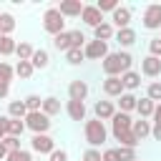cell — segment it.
Returning a JSON list of instances; mask_svg holds the SVG:
<instances>
[{
    "label": "cell",
    "instance_id": "7c38bea8",
    "mask_svg": "<svg viewBox=\"0 0 161 161\" xmlns=\"http://www.w3.org/2000/svg\"><path fill=\"white\" fill-rule=\"evenodd\" d=\"M83 8H86V5H83L80 0H60V5H58V10H60L63 18H80Z\"/></svg>",
    "mask_w": 161,
    "mask_h": 161
},
{
    "label": "cell",
    "instance_id": "5bb4252c",
    "mask_svg": "<svg viewBox=\"0 0 161 161\" xmlns=\"http://www.w3.org/2000/svg\"><path fill=\"white\" fill-rule=\"evenodd\" d=\"M93 113H96L98 121H111L116 116V106H113V101H96L93 103Z\"/></svg>",
    "mask_w": 161,
    "mask_h": 161
},
{
    "label": "cell",
    "instance_id": "681fc988",
    "mask_svg": "<svg viewBox=\"0 0 161 161\" xmlns=\"http://www.w3.org/2000/svg\"><path fill=\"white\" fill-rule=\"evenodd\" d=\"M151 136H153V141L161 143V126H153V128H151Z\"/></svg>",
    "mask_w": 161,
    "mask_h": 161
},
{
    "label": "cell",
    "instance_id": "7a4b0ae2",
    "mask_svg": "<svg viewBox=\"0 0 161 161\" xmlns=\"http://www.w3.org/2000/svg\"><path fill=\"white\" fill-rule=\"evenodd\" d=\"M83 133H86V143H88V148H98V146H103V143L108 141V128H106V123L98 121L96 116L86 121Z\"/></svg>",
    "mask_w": 161,
    "mask_h": 161
},
{
    "label": "cell",
    "instance_id": "9c48e42d",
    "mask_svg": "<svg viewBox=\"0 0 161 161\" xmlns=\"http://www.w3.org/2000/svg\"><path fill=\"white\" fill-rule=\"evenodd\" d=\"M88 91H91L88 83L80 80V78H75V80H70V86H68V101H80V103H86Z\"/></svg>",
    "mask_w": 161,
    "mask_h": 161
},
{
    "label": "cell",
    "instance_id": "b9f144b4",
    "mask_svg": "<svg viewBox=\"0 0 161 161\" xmlns=\"http://www.w3.org/2000/svg\"><path fill=\"white\" fill-rule=\"evenodd\" d=\"M101 161H121V156H118V148H103V153H101Z\"/></svg>",
    "mask_w": 161,
    "mask_h": 161
},
{
    "label": "cell",
    "instance_id": "44dd1931",
    "mask_svg": "<svg viewBox=\"0 0 161 161\" xmlns=\"http://www.w3.org/2000/svg\"><path fill=\"white\" fill-rule=\"evenodd\" d=\"M121 83H123V88H126L128 93H133V91L141 86V73H138V70H128V73L121 75Z\"/></svg>",
    "mask_w": 161,
    "mask_h": 161
},
{
    "label": "cell",
    "instance_id": "4fadbf2b",
    "mask_svg": "<svg viewBox=\"0 0 161 161\" xmlns=\"http://www.w3.org/2000/svg\"><path fill=\"white\" fill-rule=\"evenodd\" d=\"M101 88H103V93H106L108 98H121V96L126 93V88H123L121 78H103Z\"/></svg>",
    "mask_w": 161,
    "mask_h": 161
},
{
    "label": "cell",
    "instance_id": "f35d334b",
    "mask_svg": "<svg viewBox=\"0 0 161 161\" xmlns=\"http://www.w3.org/2000/svg\"><path fill=\"white\" fill-rule=\"evenodd\" d=\"M118 5H121L118 0H98V3H96V8H98L101 13H113Z\"/></svg>",
    "mask_w": 161,
    "mask_h": 161
},
{
    "label": "cell",
    "instance_id": "6da1fadb",
    "mask_svg": "<svg viewBox=\"0 0 161 161\" xmlns=\"http://www.w3.org/2000/svg\"><path fill=\"white\" fill-rule=\"evenodd\" d=\"M133 65V55L128 50H118V53H108L101 60V70L106 73V78H121L123 73H128Z\"/></svg>",
    "mask_w": 161,
    "mask_h": 161
},
{
    "label": "cell",
    "instance_id": "ffe728a7",
    "mask_svg": "<svg viewBox=\"0 0 161 161\" xmlns=\"http://www.w3.org/2000/svg\"><path fill=\"white\" fill-rule=\"evenodd\" d=\"M151 121H146V118H138V121H133V126H131V131H133V136L138 138V141H143V138H148L151 136Z\"/></svg>",
    "mask_w": 161,
    "mask_h": 161
},
{
    "label": "cell",
    "instance_id": "e575fe53",
    "mask_svg": "<svg viewBox=\"0 0 161 161\" xmlns=\"http://www.w3.org/2000/svg\"><path fill=\"white\" fill-rule=\"evenodd\" d=\"M146 96L153 101V103H161V80H151L146 86Z\"/></svg>",
    "mask_w": 161,
    "mask_h": 161
},
{
    "label": "cell",
    "instance_id": "1f68e13d",
    "mask_svg": "<svg viewBox=\"0 0 161 161\" xmlns=\"http://www.w3.org/2000/svg\"><path fill=\"white\" fill-rule=\"evenodd\" d=\"M83 60H86V53H83L80 48H70V50L65 53V63H68V65H73V68H75V65H80Z\"/></svg>",
    "mask_w": 161,
    "mask_h": 161
},
{
    "label": "cell",
    "instance_id": "3957f363",
    "mask_svg": "<svg viewBox=\"0 0 161 161\" xmlns=\"http://www.w3.org/2000/svg\"><path fill=\"white\" fill-rule=\"evenodd\" d=\"M43 30L48 33V35H60V33H65V18L60 15V10L58 8H48L45 13H43Z\"/></svg>",
    "mask_w": 161,
    "mask_h": 161
},
{
    "label": "cell",
    "instance_id": "c3c4849f",
    "mask_svg": "<svg viewBox=\"0 0 161 161\" xmlns=\"http://www.w3.org/2000/svg\"><path fill=\"white\" fill-rule=\"evenodd\" d=\"M153 126H161V103H156V111H153Z\"/></svg>",
    "mask_w": 161,
    "mask_h": 161
},
{
    "label": "cell",
    "instance_id": "60d3db41",
    "mask_svg": "<svg viewBox=\"0 0 161 161\" xmlns=\"http://www.w3.org/2000/svg\"><path fill=\"white\" fill-rule=\"evenodd\" d=\"M118 156H121V161H136V148L118 146Z\"/></svg>",
    "mask_w": 161,
    "mask_h": 161
},
{
    "label": "cell",
    "instance_id": "7402d4cb",
    "mask_svg": "<svg viewBox=\"0 0 161 161\" xmlns=\"http://www.w3.org/2000/svg\"><path fill=\"white\" fill-rule=\"evenodd\" d=\"M153 111H156V103H153L148 96L138 98V103H136V113H138L141 118H151V116H153Z\"/></svg>",
    "mask_w": 161,
    "mask_h": 161
},
{
    "label": "cell",
    "instance_id": "ba28073f",
    "mask_svg": "<svg viewBox=\"0 0 161 161\" xmlns=\"http://www.w3.org/2000/svg\"><path fill=\"white\" fill-rule=\"evenodd\" d=\"M30 148L35 151V153H53L55 151V141L48 136V133H35L33 138H30Z\"/></svg>",
    "mask_w": 161,
    "mask_h": 161
},
{
    "label": "cell",
    "instance_id": "cb8c5ba5",
    "mask_svg": "<svg viewBox=\"0 0 161 161\" xmlns=\"http://www.w3.org/2000/svg\"><path fill=\"white\" fill-rule=\"evenodd\" d=\"M43 113L45 116H58L60 113V98H55V96H45L43 98Z\"/></svg>",
    "mask_w": 161,
    "mask_h": 161
},
{
    "label": "cell",
    "instance_id": "7bdbcfd3",
    "mask_svg": "<svg viewBox=\"0 0 161 161\" xmlns=\"http://www.w3.org/2000/svg\"><path fill=\"white\" fill-rule=\"evenodd\" d=\"M3 143H5L10 151H20V148H23V146H20V138H15V136H5Z\"/></svg>",
    "mask_w": 161,
    "mask_h": 161
},
{
    "label": "cell",
    "instance_id": "f907efd6",
    "mask_svg": "<svg viewBox=\"0 0 161 161\" xmlns=\"http://www.w3.org/2000/svg\"><path fill=\"white\" fill-rule=\"evenodd\" d=\"M8 153H10V148H8V146L0 141V161H5V158H8Z\"/></svg>",
    "mask_w": 161,
    "mask_h": 161
},
{
    "label": "cell",
    "instance_id": "f6af8a7d",
    "mask_svg": "<svg viewBox=\"0 0 161 161\" xmlns=\"http://www.w3.org/2000/svg\"><path fill=\"white\" fill-rule=\"evenodd\" d=\"M48 161H68V151H65V148H55V151L48 156Z\"/></svg>",
    "mask_w": 161,
    "mask_h": 161
},
{
    "label": "cell",
    "instance_id": "603a6c76",
    "mask_svg": "<svg viewBox=\"0 0 161 161\" xmlns=\"http://www.w3.org/2000/svg\"><path fill=\"white\" fill-rule=\"evenodd\" d=\"M33 73H35V68H33L30 60H18V63H15V75H18L20 80H30Z\"/></svg>",
    "mask_w": 161,
    "mask_h": 161
},
{
    "label": "cell",
    "instance_id": "4316f807",
    "mask_svg": "<svg viewBox=\"0 0 161 161\" xmlns=\"http://www.w3.org/2000/svg\"><path fill=\"white\" fill-rule=\"evenodd\" d=\"M15 15L13 13H0V33L3 35H13V30H15Z\"/></svg>",
    "mask_w": 161,
    "mask_h": 161
},
{
    "label": "cell",
    "instance_id": "f1b7e54d",
    "mask_svg": "<svg viewBox=\"0 0 161 161\" xmlns=\"http://www.w3.org/2000/svg\"><path fill=\"white\" fill-rule=\"evenodd\" d=\"M53 48L60 50V53H68V50H70V30L55 35V38H53Z\"/></svg>",
    "mask_w": 161,
    "mask_h": 161
},
{
    "label": "cell",
    "instance_id": "8fae6325",
    "mask_svg": "<svg viewBox=\"0 0 161 161\" xmlns=\"http://www.w3.org/2000/svg\"><path fill=\"white\" fill-rule=\"evenodd\" d=\"M80 20H83L88 28H93V30H96L101 23H106V20H103V13H101L96 5H86L83 13H80Z\"/></svg>",
    "mask_w": 161,
    "mask_h": 161
},
{
    "label": "cell",
    "instance_id": "277c9868",
    "mask_svg": "<svg viewBox=\"0 0 161 161\" xmlns=\"http://www.w3.org/2000/svg\"><path fill=\"white\" fill-rule=\"evenodd\" d=\"M50 126H53V121H50V116H45L43 111H30V113L25 116V128H30L33 136H35V133H48Z\"/></svg>",
    "mask_w": 161,
    "mask_h": 161
},
{
    "label": "cell",
    "instance_id": "8d00e7d4",
    "mask_svg": "<svg viewBox=\"0 0 161 161\" xmlns=\"http://www.w3.org/2000/svg\"><path fill=\"white\" fill-rule=\"evenodd\" d=\"M86 43H88V40H86V35H83L80 30H70V48H80V50H83Z\"/></svg>",
    "mask_w": 161,
    "mask_h": 161
},
{
    "label": "cell",
    "instance_id": "bcb514c9",
    "mask_svg": "<svg viewBox=\"0 0 161 161\" xmlns=\"http://www.w3.org/2000/svg\"><path fill=\"white\" fill-rule=\"evenodd\" d=\"M8 121H10V116H0V141L8 136Z\"/></svg>",
    "mask_w": 161,
    "mask_h": 161
},
{
    "label": "cell",
    "instance_id": "d6a6232c",
    "mask_svg": "<svg viewBox=\"0 0 161 161\" xmlns=\"http://www.w3.org/2000/svg\"><path fill=\"white\" fill-rule=\"evenodd\" d=\"M23 131H25V121H20V118H10V121H8V136L20 138Z\"/></svg>",
    "mask_w": 161,
    "mask_h": 161
},
{
    "label": "cell",
    "instance_id": "30bf717a",
    "mask_svg": "<svg viewBox=\"0 0 161 161\" xmlns=\"http://www.w3.org/2000/svg\"><path fill=\"white\" fill-rule=\"evenodd\" d=\"M131 126H133L131 113L116 111V116L111 118V133H113V136H116V133H123V131H131Z\"/></svg>",
    "mask_w": 161,
    "mask_h": 161
},
{
    "label": "cell",
    "instance_id": "d590c367",
    "mask_svg": "<svg viewBox=\"0 0 161 161\" xmlns=\"http://www.w3.org/2000/svg\"><path fill=\"white\" fill-rule=\"evenodd\" d=\"M13 78H15V65H10L8 60H0V80L10 83Z\"/></svg>",
    "mask_w": 161,
    "mask_h": 161
},
{
    "label": "cell",
    "instance_id": "ac0fdd59",
    "mask_svg": "<svg viewBox=\"0 0 161 161\" xmlns=\"http://www.w3.org/2000/svg\"><path fill=\"white\" fill-rule=\"evenodd\" d=\"M30 63H33V68H35V70H45V68L50 65V53H48L45 48H35V53H33Z\"/></svg>",
    "mask_w": 161,
    "mask_h": 161
},
{
    "label": "cell",
    "instance_id": "ee69618b",
    "mask_svg": "<svg viewBox=\"0 0 161 161\" xmlns=\"http://www.w3.org/2000/svg\"><path fill=\"white\" fill-rule=\"evenodd\" d=\"M83 161H101V151L98 148H86L83 151Z\"/></svg>",
    "mask_w": 161,
    "mask_h": 161
},
{
    "label": "cell",
    "instance_id": "83f0119b",
    "mask_svg": "<svg viewBox=\"0 0 161 161\" xmlns=\"http://www.w3.org/2000/svg\"><path fill=\"white\" fill-rule=\"evenodd\" d=\"M15 48H18V43L13 40V35H3V33H0V55L8 58V55L15 53Z\"/></svg>",
    "mask_w": 161,
    "mask_h": 161
},
{
    "label": "cell",
    "instance_id": "d4e9b609",
    "mask_svg": "<svg viewBox=\"0 0 161 161\" xmlns=\"http://www.w3.org/2000/svg\"><path fill=\"white\" fill-rule=\"evenodd\" d=\"M8 116H10V118H20V121H25V116H28L25 101H10V103H8Z\"/></svg>",
    "mask_w": 161,
    "mask_h": 161
},
{
    "label": "cell",
    "instance_id": "f546056e",
    "mask_svg": "<svg viewBox=\"0 0 161 161\" xmlns=\"http://www.w3.org/2000/svg\"><path fill=\"white\" fill-rule=\"evenodd\" d=\"M113 138H116V141H118L121 146H126V148H136V146L141 143V141H138V138L133 136V131H123V133H116Z\"/></svg>",
    "mask_w": 161,
    "mask_h": 161
},
{
    "label": "cell",
    "instance_id": "7dc6e473",
    "mask_svg": "<svg viewBox=\"0 0 161 161\" xmlns=\"http://www.w3.org/2000/svg\"><path fill=\"white\" fill-rule=\"evenodd\" d=\"M8 96H10V83L0 80V101H3V98H8Z\"/></svg>",
    "mask_w": 161,
    "mask_h": 161
},
{
    "label": "cell",
    "instance_id": "9a60e30c",
    "mask_svg": "<svg viewBox=\"0 0 161 161\" xmlns=\"http://www.w3.org/2000/svg\"><path fill=\"white\" fill-rule=\"evenodd\" d=\"M141 73L146 78H158L161 75V58H153V55H146L141 60Z\"/></svg>",
    "mask_w": 161,
    "mask_h": 161
},
{
    "label": "cell",
    "instance_id": "8992f818",
    "mask_svg": "<svg viewBox=\"0 0 161 161\" xmlns=\"http://www.w3.org/2000/svg\"><path fill=\"white\" fill-rule=\"evenodd\" d=\"M131 18H133L131 5H118V8L111 13V25H113L116 30H121V28H131Z\"/></svg>",
    "mask_w": 161,
    "mask_h": 161
},
{
    "label": "cell",
    "instance_id": "484cf974",
    "mask_svg": "<svg viewBox=\"0 0 161 161\" xmlns=\"http://www.w3.org/2000/svg\"><path fill=\"white\" fill-rule=\"evenodd\" d=\"M136 103H138V98H136V93H123L121 98H118V111H123V113H131V111H136Z\"/></svg>",
    "mask_w": 161,
    "mask_h": 161
},
{
    "label": "cell",
    "instance_id": "5b68a950",
    "mask_svg": "<svg viewBox=\"0 0 161 161\" xmlns=\"http://www.w3.org/2000/svg\"><path fill=\"white\" fill-rule=\"evenodd\" d=\"M141 25L146 30H161V3H148L141 15Z\"/></svg>",
    "mask_w": 161,
    "mask_h": 161
},
{
    "label": "cell",
    "instance_id": "2e32d148",
    "mask_svg": "<svg viewBox=\"0 0 161 161\" xmlns=\"http://www.w3.org/2000/svg\"><path fill=\"white\" fill-rule=\"evenodd\" d=\"M65 113L70 116V121H86L88 108H86V103H80V101H68V103H65Z\"/></svg>",
    "mask_w": 161,
    "mask_h": 161
},
{
    "label": "cell",
    "instance_id": "4dcf8cb0",
    "mask_svg": "<svg viewBox=\"0 0 161 161\" xmlns=\"http://www.w3.org/2000/svg\"><path fill=\"white\" fill-rule=\"evenodd\" d=\"M33 53H35V48H33L30 43H25V40H20V43H18V48H15L18 60H30V58H33Z\"/></svg>",
    "mask_w": 161,
    "mask_h": 161
},
{
    "label": "cell",
    "instance_id": "ab89813d",
    "mask_svg": "<svg viewBox=\"0 0 161 161\" xmlns=\"http://www.w3.org/2000/svg\"><path fill=\"white\" fill-rule=\"evenodd\" d=\"M148 55L161 58V35H156V38H151V40H148Z\"/></svg>",
    "mask_w": 161,
    "mask_h": 161
},
{
    "label": "cell",
    "instance_id": "52a82bcc",
    "mask_svg": "<svg viewBox=\"0 0 161 161\" xmlns=\"http://www.w3.org/2000/svg\"><path fill=\"white\" fill-rule=\"evenodd\" d=\"M83 53H86V60H103L111 50H108V43H103V40H88L86 43V48H83Z\"/></svg>",
    "mask_w": 161,
    "mask_h": 161
},
{
    "label": "cell",
    "instance_id": "836d02e7",
    "mask_svg": "<svg viewBox=\"0 0 161 161\" xmlns=\"http://www.w3.org/2000/svg\"><path fill=\"white\" fill-rule=\"evenodd\" d=\"M23 101H25V108H28V113H30V111H43V98H40L38 93H30V96H25Z\"/></svg>",
    "mask_w": 161,
    "mask_h": 161
},
{
    "label": "cell",
    "instance_id": "e0dca14e",
    "mask_svg": "<svg viewBox=\"0 0 161 161\" xmlns=\"http://www.w3.org/2000/svg\"><path fill=\"white\" fill-rule=\"evenodd\" d=\"M116 40H118L121 48H131V45L138 40V35H136L133 28H121V30H116Z\"/></svg>",
    "mask_w": 161,
    "mask_h": 161
},
{
    "label": "cell",
    "instance_id": "d6986e66",
    "mask_svg": "<svg viewBox=\"0 0 161 161\" xmlns=\"http://www.w3.org/2000/svg\"><path fill=\"white\" fill-rule=\"evenodd\" d=\"M93 38H96V40H103V43H108L111 38H116V28L111 25V20L101 23V25L93 30Z\"/></svg>",
    "mask_w": 161,
    "mask_h": 161
},
{
    "label": "cell",
    "instance_id": "74e56055",
    "mask_svg": "<svg viewBox=\"0 0 161 161\" xmlns=\"http://www.w3.org/2000/svg\"><path fill=\"white\" fill-rule=\"evenodd\" d=\"M5 161H33V153L25 151V148H20V151H10Z\"/></svg>",
    "mask_w": 161,
    "mask_h": 161
}]
</instances>
